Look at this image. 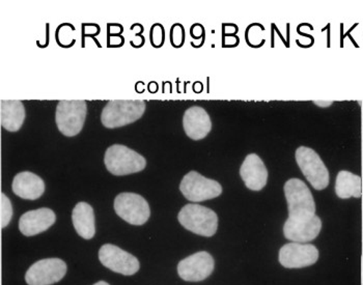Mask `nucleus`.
<instances>
[{
  "mask_svg": "<svg viewBox=\"0 0 363 285\" xmlns=\"http://www.w3.org/2000/svg\"><path fill=\"white\" fill-rule=\"evenodd\" d=\"M74 228L80 237L91 240L95 237V213L93 208L86 203H78L72 213Z\"/></svg>",
  "mask_w": 363,
  "mask_h": 285,
  "instance_id": "6ab92c4d",
  "label": "nucleus"
},
{
  "mask_svg": "<svg viewBox=\"0 0 363 285\" xmlns=\"http://www.w3.org/2000/svg\"><path fill=\"white\" fill-rule=\"evenodd\" d=\"M315 105H318V106L321 107H328L330 106V105H333V101H315Z\"/></svg>",
  "mask_w": 363,
  "mask_h": 285,
  "instance_id": "393cba45",
  "label": "nucleus"
},
{
  "mask_svg": "<svg viewBox=\"0 0 363 285\" xmlns=\"http://www.w3.org/2000/svg\"><path fill=\"white\" fill-rule=\"evenodd\" d=\"M178 220L186 230L203 237H213L218 228L216 213L196 203L186 204L179 213Z\"/></svg>",
  "mask_w": 363,
  "mask_h": 285,
  "instance_id": "7ed1b4c3",
  "label": "nucleus"
},
{
  "mask_svg": "<svg viewBox=\"0 0 363 285\" xmlns=\"http://www.w3.org/2000/svg\"><path fill=\"white\" fill-rule=\"evenodd\" d=\"M145 108L147 104L145 101H109L101 114V122L108 129L125 127L140 120L145 113Z\"/></svg>",
  "mask_w": 363,
  "mask_h": 285,
  "instance_id": "f257e3e1",
  "label": "nucleus"
},
{
  "mask_svg": "<svg viewBox=\"0 0 363 285\" xmlns=\"http://www.w3.org/2000/svg\"><path fill=\"white\" fill-rule=\"evenodd\" d=\"M104 163L107 170L116 177L143 172L147 166L140 154L122 145H113L106 150Z\"/></svg>",
  "mask_w": 363,
  "mask_h": 285,
  "instance_id": "20e7f679",
  "label": "nucleus"
},
{
  "mask_svg": "<svg viewBox=\"0 0 363 285\" xmlns=\"http://www.w3.org/2000/svg\"><path fill=\"white\" fill-rule=\"evenodd\" d=\"M67 273V264L60 258H46L35 262L26 274L28 285H51L60 281Z\"/></svg>",
  "mask_w": 363,
  "mask_h": 285,
  "instance_id": "9d476101",
  "label": "nucleus"
},
{
  "mask_svg": "<svg viewBox=\"0 0 363 285\" xmlns=\"http://www.w3.org/2000/svg\"><path fill=\"white\" fill-rule=\"evenodd\" d=\"M335 193L342 199H348L350 197L360 199L362 196V177L347 170H342L336 177Z\"/></svg>",
  "mask_w": 363,
  "mask_h": 285,
  "instance_id": "aec40b11",
  "label": "nucleus"
},
{
  "mask_svg": "<svg viewBox=\"0 0 363 285\" xmlns=\"http://www.w3.org/2000/svg\"><path fill=\"white\" fill-rule=\"evenodd\" d=\"M56 221V215L50 208L28 211L19 220V230L26 237H33L50 228Z\"/></svg>",
  "mask_w": 363,
  "mask_h": 285,
  "instance_id": "4468645a",
  "label": "nucleus"
},
{
  "mask_svg": "<svg viewBox=\"0 0 363 285\" xmlns=\"http://www.w3.org/2000/svg\"><path fill=\"white\" fill-rule=\"evenodd\" d=\"M296 161L302 174L315 190H324L328 187V169L315 150L306 147H298L296 150Z\"/></svg>",
  "mask_w": 363,
  "mask_h": 285,
  "instance_id": "0eeeda50",
  "label": "nucleus"
},
{
  "mask_svg": "<svg viewBox=\"0 0 363 285\" xmlns=\"http://www.w3.org/2000/svg\"><path fill=\"white\" fill-rule=\"evenodd\" d=\"M113 206L118 216L132 225H143L151 216L149 203L136 193H121L114 199Z\"/></svg>",
  "mask_w": 363,
  "mask_h": 285,
  "instance_id": "6e6552de",
  "label": "nucleus"
},
{
  "mask_svg": "<svg viewBox=\"0 0 363 285\" xmlns=\"http://www.w3.org/2000/svg\"><path fill=\"white\" fill-rule=\"evenodd\" d=\"M94 285H109V284L105 281H99V282H97V284H95Z\"/></svg>",
  "mask_w": 363,
  "mask_h": 285,
  "instance_id": "a878e982",
  "label": "nucleus"
},
{
  "mask_svg": "<svg viewBox=\"0 0 363 285\" xmlns=\"http://www.w3.org/2000/svg\"><path fill=\"white\" fill-rule=\"evenodd\" d=\"M185 42V29L183 26L177 23L174 24L170 29V43L174 48H180Z\"/></svg>",
  "mask_w": 363,
  "mask_h": 285,
  "instance_id": "5701e85b",
  "label": "nucleus"
},
{
  "mask_svg": "<svg viewBox=\"0 0 363 285\" xmlns=\"http://www.w3.org/2000/svg\"><path fill=\"white\" fill-rule=\"evenodd\" d=\"M12 190L21 199L35 201L44 194L45 183L42 177L33 172H20L13 181Z\"/></svg>",
  "mask_w": 363,
  "mask_h": 285,
  "instance_id": "f3484780",
  "label": "nucleus"
},
{
  "mask_svg": "<svg viewBox=\"0 0 363 285\" xmlns=\"http://www.w3.org/2000/svg\"><path fill=\"white\" fill-rule=\"evenodd\" d=\"M183 127L186 135L194 140L206 138L212 130V122L208 112L201 107L194 106L184 114Z\"/></svg>",
  "mask_w": 363,
  "mask_h": 285,
  "instance_id": "dca6fc26",
  "label": "nucleus"
},
{
  "mask_svg": "<svg viewBox=\"0 0 363 285\" xmlns=\"http://www.w3.org/2000/svg\"><path fill=\"white\" fill-rule=\"evenodd\" d=\"M26 121V108L23 103L18 100H2L0 102V123L9 132L21 129Z\"/></svg>",
  "mask_w": 363,
  "mask_h": 285,
  "instance_id": "a211bd4d",
  "label": "nucleus"
},
{
  "mask_svg": "<svg viewBox=\"0 0 363 285\" xmlns=\"http://www.w3.org/2000/svg\"><path fill=\"white\" fill-rule=\"evenodd\" d=\"M214 267L212 255L206 251H201L181 260L178 264V274L185 281H203L213 273Z\"/></svg>",
  "mask_w": 363,
  "mask_h": 285,
  "instance_id": "9b49d317",
  "label": "nucleus"
},
{
  "mask_svg": "<svg viewBox=\"0 0 363 285\" xmlns=\"http://www.w3.org/2000/svg\"><path fill=\"white\" fill-rule=\"evenodd\" d=\"M87 105L84 100L60 101L56 107L55 122L65 136L78 135L86 118Z\"/></svg>",
  "mask_w": 363,
  "mask_h": 285,
  "instance_id": "39448f33",
  "label": "nucleus"
},
{
  "mask_svg": "<svg viewBox=\"0 0 363 285\" xmlns=\"http://www.w3.org/2000/svg\"><path fill=\"white\" fill-rule=\"evenodd\" d=\"M240 176L248 189L261 191L267 185L268 170L257 154H250L240 168Z\"/></svg>",
  "mask_w": 363,
  "mask_h": 285,
  "instance_id": "2eb2a0df",
  "label": "nucleus"
},
{
  "mask_svg": "<svg viewBox=\"0 0 363 285\" xmlns=\"http://www.w3.org/2000/svg\"><path fill=\"white\" fill-rule=\"evenodd\" d=\"M180 190L191 203H201L216 199L223 194V186L214 179H208L196 172H190L182 179Z\"/></svg>",
  "mask_w": 363,
  "mask_h": 285,
  "instance_id": "423d86ee",
  "label": "nucleus"
},
{
  "mask_svg": "<svg viewBox=\"0 0 363 285\" xmlns=\"http://www.w3.org/2000/svg\"><path fill=\"white\" fill-rule=\"evenodd\" d=\"M322 230V221L315 215L311 219L294 220L289 218L284 225V235L286 239L294 243H308L319 235Z\"/></svg>",
  "mask_w": 363,
  "mask_h": 285,
  "instance_id": "ddd939ff",
  "label": "nucleus"
},
{
  "mask_svg": "<svg viewBox=\"0 0 363 285\" xmlns=\"http://www.w3.org/2000/svg\"><path fill=\"white\" fill-rule=\"evenodd\" d=\"M99 259L109 270L125 276L134 275L140 268L138 258L116 245H103L99 251Z\"/></svg>",
  "mask_w": 363,
  "mask_h": 285,
  "instance_id": "1a4fd4ad",
  "label": "nucleus"
},
{
  "mask_svg": "<svg viewBox=\"0 0 363 285\" xmlns=\"http://www.w3.org/2000/svg\"><path fill=\"white\" fill-rule=\"evenodd\" d=\"M123 31L120 33H111V29L107 28V47L108 48H118L124 46L125 39L122 37Z\"/></svg>",
  "mask_w": 363,
  "mask_h": 285,
  "instance_id": "b1692460",
  "label": "nucleus"
},
{
  "mask_svg": "<svg viewBox=\"0 0 363 285\" xmlns=\"http://www.w3.org/2000/svg\"><path fill=\"white\" fill-rule=\"evenodd\" d=\"M0 210H1L0 211L1 228H6L10 224L14 212H13V206L10 199L4 193H1V195H0Z\"/></svg>",
  "mask_w": 363,
  "mask_h": 285,
  "instance_id": "412c9836",
  "label": "nucleus"
},
{
  "mask_svg": "<svg viewBox=\"0 0 363 285\" xmlns=\"http://www.w3.org/2000/svg\"><path fill=\"white\" fill-rule=\"evenodd\" d=\"M319 258V250L311 244L290 243L279 251V262L286 269H301L313 266Z\"/></svg>",
  "mask_w": 363,
  "mask_h": 285,
  "instance_id": "f8f14e48",
  "label": "nucleus"
},
{
  "mask_svg": "<svg viewBox=\"0 0 363 285\" xmlns=\"http://www.w3.org/2000/svg\"><path fill=\"white\" fill-rule=\"evenodd\" d=\"M150 42L154 48L158 49L164 45L165 42V30L162 24H153L150 30Z\"/></svg>",
  "mask_w": 363,
  "mask_h": 285,
  "instance_id": "4be33fe9",
  "label": "nucleus"
},
{
  "mask_svg": "<svg viewBox=\"0 0 363 285\" xmlns=\"http://www.w3.org/2000/svg\"><path fill=\"white\" fill-rule=\"evenodd\" d=\"M284 195L289 208V218L306 220L315 216V203L306 184L299 179H291L284 184Z\"/></svg>",
  "mask_w": 363,
  "mask_h": 285,
  "instance_id": "f03ea898",
  "label": "nucleus"
}]
</instances>
